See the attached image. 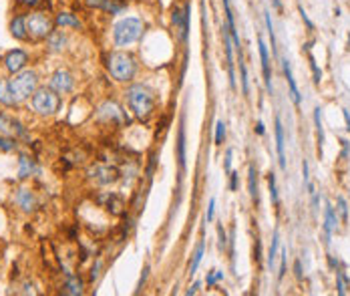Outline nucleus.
Segmentation results:
<instances>
[{"mask_svg":"<svg viewBox=\"0 0 350 296\" xmlns=\"http://www.w3.org/2000/svg\"><path fill=\"white\" fill-rule=\"evenodd\" d=\"M338 226V216L334 212V208L330 203H326V212H324V232H326V242L330 238V234L336 230Z\"/></svg>","mask_w":350,"mask_h":296,"instance_id":"nucleus-17","label":"nucleus"},{"mask_svg":"<svg viewBox=\"0 0 350 296\" xmlns=\"http://www.w3.org/2000/svg\"><path fill=\"white\" fill-rule=\"evenodd\" d=\"M238 59H240V81H242V93L244 97L250 95V83H248V69H246V63H244V53L238 51Z\"/></svg>","mask_w":350,"mask_h":296,"instance_id":"nucleus-19","label":"nucleus"},{"mask_svg":"<svg viewBox=\"0 0 350 296\" xmlns=\"http://www.w3.org/2000/svg\"><path fill=\"white\" fill-rule=\"evenodd\" d=\"M57 25H61V27H73V29H79L81 27V22L73 14H68V12H61L57 16Z\"/></svg>","mask_w":350,"mask_h":296,"instance_id":"nucleus-26","label":"nucleus"},{"mask_svg":"<svg viewBox=\"0 0 350 296\" xmlns=\"http://www.w3.org/2000/svg\"><path fill=\"white\" fill-rule=\"evenodd\" d=\"M107 69H109V73H111V77L115 79V81H121V83H125V81H131L133 77H135V73H137V63H135V59L129 55V53H111L109 55V59H107Z\"/></svg>","mask_w":350,"mask_h":296,"instance_id":"nucleus-3","label":"nucleus"},{"mask_svg":"<svg viewBox=\"0 0 350 296\" xmlns=\"http://www.w3.org/2000/svg\"><path fill=\"white\" fill-rule=\"evenodd\" d=\"M223 139H225V123H223V121H218V123H216V143L222 145Z\"/></svg>","mask_w":350,"mask_h":296,"instance_id":"nucleus-33","label":"nucleus"},{"mask_svg":"<svg viewBox=\"0 0 350 296\" xmlns=\"http://www.w3.org/2000/svg\"><path fill=\"white\" fill-rule=\"evenodd\" d=\"M248 186H250V196L258 203L260 201V196H258V169L254 167V164L250 165V171H248Z\"/></svg>","mask_w":350,"mask_h":296,"instance_id":"nucleus-24","label":"nucleus"},{"mask_svg":"<svg viewBox=\"0 0 350 296\" xmlns=\"http://www.w3.org/2000/svg\"><path fill=\"white\" fill-rule=\"evenodd\" d=\"M336 201H338V212H340V214H342V218L346 220V218H348V206H346V199H344V197H338Z\"/></svg>","mask_w":350,"mask_h":296,"instance_id":"nucleus-38","label":"nucleus"},{"mask_svg":"<svg viewBox=\"0 0 350 296\" xmlns=\"http://www.w3.org/2000/svg\"><path fill=\"white\" fill-rule=\"evenodd\" d=\"M89 6H95V8H103L111 14H121L127 6L123 2H117V0H87Z\"/></svg>","mask_w":350,"mask_h":296,"instance_id":"nucleus-15","label":"nucleus"},{"mask_svg":"<svg viewBox=\"0 0 350 296\" xmlns=\"http://www.w3.org/2000/svg\"><path fill=\"white\" fill-rule=\"evenodd\" d=\"M302 175H304V186L310 188V175H308V162H306V160H304V164H302Z\"/></svg>","mask_w":350,"mask_h":296,"instance_id":"nucleus-43","label":"nucleus"},{"mask_svg":"<svg viewBox=\"0 0 350 296\" xmlns=\"http://www.w3.org/2000/svg\"><path fill=\"white\" fill-rule=\"evenodd\" d=\"M218 234H220V250H225V244H227V238H225V232L222 226H218Z\"/></svg>","mask_w":350,"mask_h":296,"instance_id":"nucleus-44","label":"nucleus"},{"mask_svg":"<svg viewBox=\"0 0 350 296\" xmlns=\"http://www.w3.org/2000/svg\"><path fill=\"white\" fill-rule=\"evenodd\" d=\"M143 22L135 16H127V18H121L119 22H115L113 27V40L117 47H129L133 42H137L141 36H143Z\"/></svg>","mask_w":350,"mask_h":296,"instance_id":"nucleus-2","label":"nucleus"},{"mask_svg":"<svg viewBox=\"0 0 350 296\" xmlns=\"http://www.w3.org/2000/svg\"><path fill=\"white\" fill-rule=\"evenodd\" d=\"M73 85H75V79H73V75H71L68 71H64V69L55 71L53 77H51V87H53L57 93H68V91L73 89Z\"/></svg>","mask_w":350,"mask_h":296,"instance_id":"nucleus-9","label":"nucleus"},{"mask_svg":"<svg viewBox=\"0 0 350 296\" xmlns=\"http://www.w3.org/2000/svg\"><path fill=\"white\" fill-rule=\"evenodd\" d=\"M282 69H284V75H286V81H288V87H290L292 101H294L296 105H300V103H302V95H300V89H298L296 79H294V75H292V66H290V63H288V59H282Z\"/></svg>","mask_w":350,"mask_h":296,"instance_id":"nucleus-13","label":"nucleus"},{"mask_svg":"<svg viewBox=\"0 0 350 296\" xmlns=\"http://www.w3.org/2000/svg\"><path fill=\"white\" fill-rule=\"evenodd\" d=\"M306 51H308V61H310L312 73H314V83H320V79H322V71L318 69V65H316V59H314V55H312V51H310V42L306 44Z\"/></svg>","mask_w":350,"mask_h":296,"instance_id":"nucleus-29","label":"nucleus"},{"mask_svg":"<svg viewBox=\"0 0 350 296\" xmlns=\"http://www.w3.org/2000/svg\"><path fill=\"white\" fill-rule=\"evenodd\" d=\"M27 63H29V57H27V53L25 51H10L8 55H6V59H4V65H6V69L10 71V73H20L25 66H27Z\"/></svg>","mask_w":350,"mask_h":296,"instance_id":"nucleus-11","label":"nucleus"},{"mask_svg":"<svg viewBox=\"0 0 350 296\" xmlns=\"http://www.w3.org/2000/svg\"><path fill=\"white\" fill-rule=\"evenodd\" d=\"M0 103H4V105H8V107L16 105V101H14L10 89H8V83H4V81H0Z\"/></svg>","mask_w":350,"mask_h":296,"instance_id":"nucleus-27","label":"nucleus"},{"mask_svg":"<svg viewBox=\"0 0 350 296\" xmlns=\"http://www.w3.org/2000/svg\"><path fill=\"white\" fill-rule=\"evenodd\" d=\"M127 103L131 111L135 113L137 119H147L151 117L155 109V97L153 91L147 89L145 85H131L127 89Z\"/></svg>","mask_w":350,"mask_h":296,"instance_id":"nucleus-1","label":"nucleus"},{"mask_svg":"<svg viewBox=\"0 0 350 296\" xmlns=\"http://www.w3.org/2000/svg\"><path fill=\"white\" fill-rule=\"evenodd\" d=\"M14 147H16V143H14L12 139H2V137H0V149L10 151V149H14Z\"/></svg>","mask_w":350,"mask_h":296,"instance_id":"nucleus-40","label":"nucleus"},{"mask_svg":"<svg viewBox=\"0 0 350 296\" xmlns=\"http://www.w3.org/2000/svg\"><path fill=\"white\" fill-rule=\"evenodd\" d=\"M264 20H266L268 36H270V42H272V53H274V55H278V51H276V36H274V27H272V18H270V12H266Z\"/></svg>","mask_w":350,"mask_h":296,"instance_id":"nucleus-30","label":"nucleus"},{"mask_svg":"<svg viewBox=\"0 0 350 296\" xmlns=\"http://www.w3.org/2000/svg\"><path fill=\"white\" fill-rule=\"evenodd\" d=\"M16 125V123H14ZM14 125H12V121L10 119H6L2 113H0V133H4V135H12L14 133Z\"/></svg>","mask_w":350,"mask_h":296,"instance_id":"nucleus-31","label":"nucleus"},{"mask_svg":"<svg viewBox=\"0 0 350 296\" xmlns=\"http://www.w3.org/2000/svg\"><path fill=\"white\" fill-rule=\"evenodd\" d=\"M258 51H260V61H262V73H264V83L268 93H272V71H270V55H268V47L266 40L262 36H258Z\"/></svg>","mask_w":350,"mask_h":296,"instance_id":"nucleus-10","label":"nucleus"},{"mask_svg":"<svg viewBox=\"0 0 350 296\" xmlns=\"http://www.w3.org/2000/svg\"><path fill=\"white\" fill-rule=\"evenodd\" d=\"M223 278V272H220V270H214V272H209L207 274V286H214L218 280H222Z\"/></svg>","mask_w":350,"mask_h":296,"instance_id":"nucleus-35","label":"nucleus"},{"mask_svg":"<svg viewBox=\"0 0 350 296\" xmlns=\"http://www.w3.org/2000/svg\"><path fill=\"white\" fill-rule=\"evenodd\" d=\"M203 252H205V244L199 242L197 248H195V252H193V260H191V264H190V276H193V274L197 272L199 262H201V258H203Z\"/></svg>","mask_w":350,"mask_h":296,"instance_id":"nucleus-25","label":"nucleus"},{"mask_svg":"<svg viewBox=\"0 0 350 296\" xmlns=\"http://www.w3.org/2000/svg\"><path fill=\"white\" fill-rule=\"evenodd\" d=\"M268 186H270V196H272V201L278 206V201H280V199H278V190H276V175H274V173H270V175H268Z\"/></svg>","mask_w":350,"mask_h":296,"instance_id":"nucleus-32","label":"nucleus"},{"mask_svg":"<svg viewBox=\"0 0 350 296\" xmlns=\"http://www.w3.org/2000/svg\"><path fill=\"white\" fill-rule=\"evenodd\" d=\"M276 149H278V162L280 167L286 169V151H284V127H282V119L276 117Z\"/></svg>","mask_w":350,"mask_h":296,"instance_id":"nucleus-14","label":"nucleus"},{"mask_svg":"<svg viewBox=\"0 0 350 296\" xmlns=\"http://www.w3.org/2000/svg\"><path fill=\"white\" fill-rule=\"evenodd\" d=\"M214 212H216V197H212V199H209L207 214H205V222H212V220H214Z\"/></svg>","mask_w":350,"mask_h":296,"instance_id":"nucleus-39","label":"nucleus"},{"mask_svg":"<svg viewBox=\"0 0 350 296\" xmlns=\"http://www.w3.org/2000/svg\"><path fill=\"white\" fill-rule=\"evenodd\" d=\"M274 6H276V10H280V8H282V4H280V0H274Z\"/></svg>","mask_w":350,"mask_h":296,"instance_id":"nucleus-51","label":"nucleus"},{"mask_svg":"<svg viewBox=\"0 0 350 296\" xmlns=\"http://www.w3.org/2000/svg\"><path fill=\"white\" fill-rule=\"evenodd\" d=\"M36 85H38V77L34 71H20L8 81V89L16 103H22L31 95H34Z\"/></svg>","mask_w":350,"mask_h":296,"instance_id":"nucleus-4","label":"nucleus"},{"mask_svg":"<svg viewBox=\"0 0 350 296\" xmlns=\"http://www.w3.org/2000/svg\"><path fill=\"white\" fill-rule=\"evenodd\" d=\"M32 171H34V167H32V162L27 157V155H22L20 157V169H18V177L20 179H25V177H29Z\"/></svg>","mask_w":350,"mask_h":296,"instance_id":"nucleus-28","label":"nucleus"},{"mask_svg":"<svg viewBox=\"0 0 350 296\" xmlns=\"http://www.w3.org/2000/svg\"><path fill=\"white\" fill-rule=\"evenodd\" d=\"M171 20H173L175 31L179 33V38L185 42L188 36H190V4H185L183 10L175 6L173 12H171Z\"/></svg>","mask_w":350,"mask_h":296,"instance_id":"nucleus-7","label":"nucleus"},{"mask_svg":"<svg viewBox=\"0 0 350 296\" xmlns=\"http://www.w3.org/2000/svg\"><path fill=\"white\" fill-rule=\"evenodd\" d=\"M16 203H18L25 212H31L32 208H34V197H32V194L29 190H18V194H16Z\"/></svg>","mask_w":350,"mask_h":296,"instance_id":"nucleus-22","label":"nucleus"},{"mask_svg":"<svg viewBox=\"0 0 350 296\" xmlns=\"http://www.w3.org/2000/svg\"><path fill=\"white\" fill-rule=\"evenodd\" d=\"M286 256H288V252L286 250H282V252H280V274H278V280H282L284 274H286Z\"/></svg>","mask_w":350,"mask_h":296,"instance_id":"nucleus-36","label":"nucleus"},{"mask_svg":"<svg viewBox=\"0 0 350 296\" xmlns=\"http://www.w3.org/2000/svg\"><path fill=\"white\" fill-rule=\"evenodd\" d=\"M255 131H258V135H264V133H266V129H264V123H262V121H258V125H255Z\"/></svg>","mask_w":350,"mask_h":296,"instance_id":"nucleus-47","label":"nucleus"},{"mask_svg":"<svg viewBox=\"0 0 350 296\" xmlns=\"http://www.w3.org/2000/svg\"><path fill=\"white\" fill-rule=\"evenodd\" d=\"M229 175H231V181H229V190H231V192H236V190H238V173H236V171H229Z\"/></svg>","mask_w":350,"mask_h":296,"instance_id":"nucleus-45","label":"nucleus"},{"mask_svg":"<svg viewBox=\"0 0 350 296\" xmlns=\"http://www.w3.org/2000/svg\"><path fill=\"white\" fill-rule=\"evenodd\" d=\"M314 125H316V137H318V153L322 157V147H324V127H322V109H314Z\"/></svg>","mask_w":350,"mask_h":296,"instance_id":"nucleus-21","label":"nucleus"},{"mask_svg":"<svg viewBox=\"0 0 350 296\" xmlns=\"http://www.w3.org/2000/svg\"><path fill=\"white\" fill-rule=\"evenodd\" d=\"M64 44H66V36H64L61 31L49 34V49H51L53 53H61L64 49Z\"/></svg>","mask_w":350,"mask_h":296,"instance_id":"nucleus-20","label":"nucleus"},{"mask_svg":"<svg viewBox=\"0 0 350 296\" xmlns=\"http://www.w3.org/2000/svg\"><path fill=\"white\" fill-rule=\"evenodd\" d=\"M342 113H344V119H346V129L350 131V111H346V109H342Z\"/></svg>","mask_w":350,"mask_h":296,"instance_id":"nucleus-48","label":"nucleus"},{"mask_svg":"<svg viewBox=\"0 0 350 296\" xmlns=\"http://www.w3.org/2000/svg\"><path fill=\"white\" fill-rule=\"evenodd\" d=\"M223 51H225V61H227V77H229V87L236 89V71H234V44H231V34L227 27L223 25Z\"/></svg>","mask_w":350,"mask_h":296,"instance_id":"nucleus-8","label":"nucleus"},{"mask_svg":"<svg viewBox=\"0 0 350 296\" xmlns=\"http://www.w3.org/2000/svg\"><path fill=\"white\" fill-rule=\"evenodd\" d=\"M278 246H280V232L276 230L272 236V246H270V252H268V268L274 270V264L278 258Z\"/></svg>","mask_w":350,"mask_h":296,"instance_id":"nucleus-23","label":"nucleus"},{"mask_svg":"<svg viewBox=\"0 0 350 296\" xmlns=\"http://www.w3.org/2000/svg\"><path fill=\"white\" fill-rule=\"evenodd\" d=\"M298 10H300V16H302V20H304V22H306V27H308V29H310V31H314V22H312V20H310V18H308V14H306V12H304V8H302V6H298Z\"/></svg>","mask_w":350,"mask_h":296,"instance_id":"nucleus-41","label":"nucleus"},{"mask_svg":"<svg viewBox=\"0 0 350 296\" xmlns=\"http://www.w3.org/2000/svg\"><path fill=\"white\" fill-rule=\"evenodd\" d=\"M10 33L14 38H20L25 40L29 36V31H27V18L25 16H16L12 22H10Z\"/></svg>","mask_w":350,"mask_h":296,"instance_id":"nucleus-18","label":"nucleus"},{"mask_svg":"<svg viewBox=\"0 0 350 296\" xmlns=\"http://www.w3.org/2000/svg\"><path fill=\"white\" fill-rule=\"evenodd\" d=\"M32 107L40 115H53L59 111V97L51 89H38V91H34Z\"/></svg>","mask_w":350,"mask_h":296,"instance_id":"nucleus-5","label":"nucleus"},{"mask_svg":"<svg viewBox=\"0 0 350 296\" xmlns=\"http://www.w3.org/2000/svg\"><path fill=\"white\" fill-rule=\"evenodd\" d=\"M294 272H296V278L302 280V264H300V260H296V264H294Z\"/></svg>","mask_w":350,"mask_h":296,"instance_id":"nucleus-46","label":"nucleus"},{"mask_svg":"<svg viewBox=\"0 0 350 296\" xmlns=\"http://www.w3.org/2000/svg\"><path fill=\"white\" fill-rule=\"evenodd\" d=\"M89 173H91V177L95 179L97 184H111V181H115V179H117V171H115L113 167L97 165V167H93Z\"/></svg>","mask_w":350,"mask_h":296,"instance_id":"nucleus-12","label":"nucleus"},{"mask_svg":"<svg viewBox=\"0 0 350 296\" xmlns=\"http://www.w3.org/2000/svg\"><path fill=\"white\" fill-rule=\"evenodd\" d=\"M66 288H68V290H66L68 294H81V292H83V288H81V282H79V280H75V278H71V280H68Z\"/></svg>","mask_w":350,"mask_h":296,"instance_id":"nucleus-34","label":"nucleus"},{"mask_svg":"<svg viewBox=\"0 0 350 296\" xmlns=\"http://www.w3.org/2000/svg\"><path fill=\"white\" fill-rule=\"evenodd\" d=\"M99 268H101V262H97L95 268H93V274H91V278H93V280H95V276L99 274Z\"/></svg>","mask_w":350,"mask_h":296,"instance_id":"nucleus-50","label":"nucleus"},{"mask_svg":"<svg viewBox=\"0 0 350 296\" xmlns=\"http://www.w3.org/2000/svg\"><path fill=\"white\" fill-rule=\"evenodd\" d=\"M199 286H201V284H199V282H195V284H193V286H191L190 290H188V294H195V292H197V288H199Z\"/></svg>","mask_w":350,"mask_h":296,"instance_id":"nucleus-49","label":"nucleus"},{"mask_svg":"<svg viewBox=\"0 0 350 296\" xmlns=\"http://www.w3.org/2000/svg\"><path fill=\"white\" fill-rule=\"evenodd\" d=\"M177 164H179V171L183 173L185 171V127H183V121H181L179 131H177Z\"/></svg>","mask_w":350,"mask_h":296,"instance_id":"nucleus-16","label":"nucleus"},{"mask_svg":"<svg viewBox=\"0 0 350 296\" xmlns=\"http://www.w3.org/2000/svg\"><path fill=\"white\" fill-rule=\"evenodd\" d=\"M27 31L34 38H42L53 33V20L42 12H31L27 16Z\"/></svg>","mask_w":350,"mask_h":296,"instance_id":"nucleus-6","label":"nucleus"},{"mask_svg":"<svg viewBox=\"0 0 350 296\" xmlns=\"http://www.w3.org/2000/svg\"><path fill=\"white\" fill-rule=\"evenodd\" d=\"M336 278H338V294L344 296L346 294V284H344V274L340 270H336Z\"/></svg>","mask_w":350,"mask_h":296,"instance_id":"nucleus-37","label":"nucleus"},{"mask_svg":"<svg viewBox=\"0 0 350 296\" xmlns=\"http://www.w3.org/2000/svg\"><path fill=\"white\" fill-rule=\"evenodd\" d=\"M231 157H234V149H227V151H225V165H223L227 173L231 171Z\"/></svg>","mask_w":350,"mask_h":296,"instance_id":"nucleus-42","label":"nucleus"}]
</instances>
